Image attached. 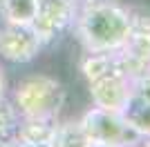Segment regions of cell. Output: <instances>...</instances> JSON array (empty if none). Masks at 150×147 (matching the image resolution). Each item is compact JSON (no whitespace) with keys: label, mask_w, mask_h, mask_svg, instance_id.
<instances>
[{"label":"cell","mask_w":150,"mask_h":147,"mask_svg":"<svg viewBox=\"0 0 150 147\" xmlns=\"http://www.w3.org/2000/svg\"><path fill=\"white\" fill-rule=\"evenodd\" d=\"M132 27V9L121 0H79L72 38L83 54H114Z\"/></svg>","instance_id":"1"},{"label":"cell","mask_w":150,"mask_h":147,"mask_svg":"<svg viewBox=\"0 0 150 147\" xmlns=\"http://www.w3.org/2000/svg\"><path fill=\"white\" fill-rule=\"evenodd\" d=\"M7 96L23 118H63L67 87L56 74L47 69H31L9 80Z\"/></svg>","instance_id":"2"},{"label":"cell","mask_w":150,"mask_h":147,"mask_svg":"<svg viewBox=\"0 0 150 147\" xmlns=\"http://www.w3.org/2000/svg\"><path fill=\"white\" fill-rule=\"evenodd\" d=\"M76 118L85 132L88 145H139V136L128 127L125 118L117 109H103L96 105H88L81 114H76Z\"/></svg>","instance_id":"3"},{"label":"cell","mask_w":150,"mask_h":147,"mask_svg":"<svg viewBox=\"0 0 150 147\" xmlns=\"http://www.w3.org/2000/svg\"><path fill=\"white\" fill-rule=\"evenodd\" d=\"M43 49L45 45L34 24L0 22V62L5 67H31L43 56Z\"/></svg>","instance_id":"4"},{"label":"cell","mask_w":150,"mask_h":147,"mask_svg":"<svg viewBox=\"0 0 150 147\" xmlns=\"http://www.w3.org/2000/svg\"><path fill=\"white\" fill-rule=\"evenodd\" d=\"M76 11H79V0H38L36 18L31 24L38 31L45 47L67 36L74 24Z\"/></svg>","instance_id":"5"},{"label":"cell","mask_w":150,"mask_h":147,"mask_svg":"<svg viewBox=\"0 0 150 147\" xmlns=\"http://www.w3.org/2000/svg\"><path fill=\"white\" fill-rule=\"evenodd\" d=\"M85 87H88L90 105H96L103 109L121 111L128 98L132 96V78L128 74H110Z\"/></svg>","instance_id":"6"},{"label":"cell","mask_w":150,"mask_h":147,"mask_svg":"<svg viewBox=\"0 0 150 147\" xmlns=\"http://www.w3.org/2000/svg\"><path fill=\"white\" fill-rule=\"evenodd\" d=\"M58 118H23L13 145H34V147H54Z\"/></svg>","instance_id":"7"},{"label":"cell","mask_w":150,"mask_h":147,"mask_svg":"<svg viewBox=\"0 0 150 147\" xmlns=\"http://www.w3.org/2000/svg\"><path fill=\"white\" fill-rule=\"evenodd\" d=\"M121 116L125 118L128 127L139 136V143L144 138H150V100H144L132 94L121 109Z\"/></svg>","instance_id":"8"},{"label":"cell","mask_w":150,"mask_h":147,"mask_svg":"<svg viewBox=\"0 0 150 147\" xmlns=\"http://www.w3.org/2000/svg\"><path fill=\"white\" fill-rule=\"evenodd\" d=\"M38 0H0V22L31 24L36 18Z\"/></svg>","instance_id":"9"},{"label":"cell","mask_w":150,"mask_h":147,"mask_svg":"<svg viewBox=\"0 0 150 147\" xmlns=\"http://www.w3.org/2000/svg\"><path fill=\"white\" fill-rule=\"evenodd\" d=\"M20 120H23V116L18 114L11 98L7 94L0 96V145H13L16 143Z\"/></svg>","instance_id":"10"},{"label":"cell","mask_w":150,"mask_h":147,"mask_svg":"<svg viewBox=\"0 0 150 147\" xmlns=\"http://www.w3.org/2000/svg\"><path fill=\"white\" fill-rule=\"evenodd\" d=\"M54 145H88L85 132L76 116H63L56 123V134H54Z\"/></svg>","instance_id":"11"},{"label":"cell","mask_w":150,"mask_h":147,"mask_svg":"<svg viewBox=\"0 0 150 147\" xmlns=\"http://www.w3.org/2000/svg\"><path fill=\"white\" fill-rule=\"evenodd\" d=\"M132 94L144 100H150V69L132 78Z\"/></svg>","instance_id":"12"},{"label":"cell","mask_w":150,"mask_h":147,"mask_svg":"<svg viewBox=\"0 0 150 147\" xmlns=\"http://www.w3.org/2000/svg\"><path fill=\"white\" fill-rule=\"evenodd\" d=\"M9 74H7V67L0 62V96H5L7 94V89H9Z\"/></svg>","instance_id":"13"}]
</instances>
